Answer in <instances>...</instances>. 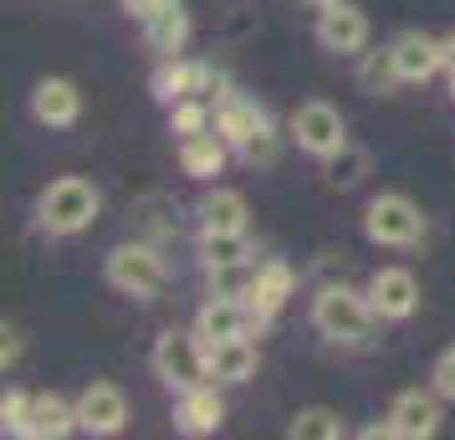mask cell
Masks as SVG:
<instances>
[{
	"mask_svg": "<svg viewBox=\"0 0 455 440\" xmlns=\"http://www.w3.org/2000/svg\"><path fill=\"white\" fill-rule=\"evenodd\" d=\"M98 210H103L98 185L83 180V174H62V180H52L36 195V226L52 236H77L98 220Z\"/></svg>",
	"mask_w": 455,
	"mask_h": 440,
	"instance_id": "cell-1",
	"label": "cell"
},
{
	"mask_svg": "<svg viewBox=\"0 0 455 440\" xmlns=\"http://www.w3.org/2000/svg\"><path fill=\"white\" fill-rule=\"evenodd\" d=\"M103 276H108V287L139 297V302H154V297L169 292V261L154 241H124V246H113L103 261Z\"/></svg>",
	"mask_w": 455,
	"mask_h": 440,
	"instance_id": "cell-2",
	"label": "cell"
},
{
	"mask_svg": "<svg viewBox=\"0 0 455 440\" xmlns=\"http://www.w3.org/2000/svg\"><path fill=\"white\" fill-rule=\"evenodd\" d=\"M373 317L379 313H373L369 292L343 287V282H332V287H323V292L312 297V328L328 343H369Z\"/></svg>",
	"mask_w": 455,
	"mask_h": 440,
	"instance_id": "cell-3",
	"label": "cell"
},
{
	"mask_svg": "<svg viewBox=\"0 0 455 440\" xmlns=\"http://www.w3.org/2000/svg\"><path fill=\"white\" fill-rule=\"evenodd\" d=\"M154 374H159V384L164 389H174V395H185V389H195V384H210V348L205 338L195 333V328H169V333H159V343H154Z\"/></svg>",
	"mask_w": 455,
	"mask_h": 440,
	"instance_id": "cell-4",
	"label": "cell"
},
{
	"mask_svg": "<svg viewBox=\"0 0 455 440\" xmlns=\"http://www.w3.org/2000/svg\"><path fill=\"white\" fill-rule=\"evenodd\" d=\"M363 236H369L373 246H414L419 236H425V215L414 205L410 195H373L369 210H363Z\"/></svg>",
	"mask_w": 455,
	"mask_h": 440,
	"instance_id": "cell-5",
	"label": "cell"
},
{
	"mask_svg": "<svg viewBox=\"0 0 455 440\" xmlns=\"http://www.w3.org/2000/svg\"><path fill=\"white\" fill-rule=\"evenodd\" d=\"M291 139H297L302 154L328 159V154H338V148L348 144V124H343V113H338L332 103L312 98V103H302L297 113H291Z\"/></svg>",
	"mask_w": 455,
	"mask_h": 440,
	"instance_id": "cell-6",
	"label": "cell"
},
{
	"mask_svg": "<svg viewBox=\"0 0 455 440\" xmlns=\"http://www.w3.org/2000/svg\"><path fill=\"white\" fill-rule=\"evenodd\" d=\"M440 399H445L440 389H404V395H394L389 415H384L389 436H399V440H430L435 430H440V420H445Z\"/></svg>",
	"mask_w": 455,
	"mask_h": 440,
	"instance_id": "cell-7",
	"label": "cell"
},
{
	"mask_svg": "<svg viewBox=\"0 0 455 440\" xmlns=\"http://www.w3.org/2000/svg\"><path fill=\"white\" fill-rule=\"evenodd\" d=\"M124 425H128V399L118 384L98 379V384H87L77 395V430H87V436H118Z\"/></svg>",
	"mask_w": 455,
	"mask_h": 440,
	"instance_id": "cell-8",
	"label": "cell"
},
{
	"mask_svg": "<svg viewBox=\"0 0 455 440\" xmlns=\"http://www.w3.org/2000/svg\"><path fill=\"white\" fill-rule=\"evenodd\" d=\"M363 292H369L373 313L384 317V323H404V317H414V308H419V282H414V272H404V267H379Z\"/></svg>",
	"mask_w": 455,
	"mask_h": 440,
	"instance_id": "cell-9",
	"label": "cell"
},
{
	"mask_svg": "<svg viewBox=\"0 0 455 440\" xmlns=\"http://www.w3.org/2000/svg\"><path fill=\"white\" fill-rule=\"evenodd\" d=\"M317 42L338 52V57H358L363 46H369V16L348 5V0H338V5H323L317 11Z\"/></svg>",
	"mask_w": 455,
	"mask_h": 440,
	"instance_id": "cell-10",
	"label": "cell"
},
{
	"mask_svg": "<svg viewBox=\"0 0 455 440\" xmlns=\"http://www.w3.org/2000/svg\"><path fill=\"white\" fill-rule=\"evenodd\" d=\"M251 328H261V323H256L246 297H215L210 292V302L200 308V317H195V333L205 338V348L210 343H226V338H246Z\"/></svg>",
	"mask_w": 455,
	"mask_h": 440,
	"instance_id": "cell-11",
	"label": "cell"
},
{
	"mask_svg": "<svg viewBox=\"0 0 455 440\" xmlns=\"http://www.w3.org/2000/svg\"><path fill=\"white\" fill-rule=\"evenodd\" d=\"M389 52H394L399 83H430L435 72L445 67V42L440 36H425V31H404Z\"/></svg>",
	"mask_w": 455,
	"mask_h": 440,
	"instance_id": "cell-12",
	"label": "cell"
},
{
	"mask_svg": "<svg viewBox=\"0 0 455 440\" xmlns=\"http://www.w3.org/2000/svg\"><path fill=\"white\" fill-rule=\"evenodd\" d=\"M267 124V108L256 103V98H241V92H226L220 103H215V133L226 139L235 154H246V144L261 133Z\"/></svg>",
	"mask_w": 455,
	"mask_h": 440,
	"instance_id": "cell-13",
	"label": "cell"
},
{
	"mask_svg": "<svg viewBox=\"0 0 455 440\" xmlns=\"http://www.w3.org/2000/svg\"><path fill=\"white\" fill-rule=\"evenodd\" d=\"M291 287H297L291 267L282 261V256H267V261L256 267V282H251V292H246L256 323H271V317L282 313V308H287V297H291Z\"/></svg>",
	"mask_w": 455,
	"mask_h": 440,
	"instance_id": "cell-14",
	"label": "cell"
},
{
	"mask_svg": "<svg viewBox=\"0 0 455 440\" xmlns=\"http://www.w3.org/2000/svg\"><path fill=\"white\" fill-rule=\"evenodd\" d=\"M174 425H180V436H215L220 425H226V399L215 395V379L210 384H195L180 395L174 404Z\"/></svg>",
	"mask_w": 455,
	"mask_h": 440,
	"instance_id": "cell-15",
	"label": "cell"
},
{
	"mask_svg": "<svg viewBox=\"0 0 455 440\" xmlns=\"http://www.w3.org/2000/svg\"><path fill=\"white\" fill-rule=\"evenodd\" d=\"M31 113L46 128H72L83 118V92H77V83H67V77H42L36 92H31Z\"/></svg>",
	"mask_w": 455,
	"mask_h": 440,
	"instance_id": "cell-16",
	"label": "cell"
},
{
	"mask_svg": "<svg viewBox=\"0 0 455 440\" xmlns=\"http://www.w3.org/2000/svg\"><path fill=\"white\" fill-rule=\"evenodd\" d=\"M205 72L210 62H185V57H164L159 72H154V98L164 108H174L180 98H205Z\"/></svg>",
	"mask_w": 455,
	"mask_h": 440,
	"instance_id": "cell-17",
	"label": "cell"
},
{
	"mask_svg": "<svg viewBox=\"0 0 455 440\" xmlns=\"http://www.w3.org/2000/svg\"><path fill=\"white\" fill-rule=\"evenodd\" d=\"M230 154H235V148H230L215 128H200V133H185V139H180V169H185L189 180H215V174L226 169Z\"/></svg>",
	"mask_w": 455,
	"mask_h": 440,
	"instance_id": "cell-18",
	"label": "cell"
},
{
	"mask_svg": "<svg viewBox=\"0 0 455 440\" xmlns=\"http://www.w3.org/2000/svg\"><path fill=\"white\" fill-rule=\"evenodd\" d=\"M144 42L159 52V57H180L189 42V11L185 0H169V5H159L154 16H144Z\"/></svg>",
	"mask_w": 455,
	"mask_h": 440,
	"instance_id": "cell-19",
	"label": "cell"
},
{
	"mask_svg": "<svg viewBox=\"0 0 455 440\" xmlns=\"http://www.w3.org/2000/svg\"><path fill=\"white\" fill-rule=\"evenodd\" d=\"M256 364H261V354H256L251 333L226 338V343H210V379H215V384H246V379L256 374Z\"/></svg>",
	"mask_w": 455,
	"mask_h": 440,
	"instance_id": "cell-20",
	"label": "cell"
},
{
	"mask_svg": "<svg viewBox=\"0 0 455 440\" xmlns=\"http://www.w3.org/2000/svg\"><path fill=\"white\" fill-rule=\"evenodd\" d=\"M77 430V404H67L62 395H31V420L26 436L31 440H62Z\"/></svg>",
	"mask_w": 455,
	"mask_h": 440,
	"instance_id": "cell-21",
	"label": "cell"
},
{
	"mask_svg": "<svg viewBox=\"0 0 455 440\" xmlns=\"http://www.w3.org/2000/svg\"><path fill=\"white\" fill-rule=\"evenodd\" d=\"M246 195L241 189H226V185H215L200 200V231H246Z\"/></svg>",
	"mask_w": 455,
	"mask_h": 440,
	"instance_id": "cell-22",
	"label": "cell"
},
{
	"mask_svg": "<svg viewBox=\"0 0 455 440\" xmlns=\"http://www.w3.org/2000/svg\"><path fill=\"white\" fill-rule=\"evenodd\" d=\"M200 261H205V272L251 261V236L246 231H200Z\"/></svg>",
	"mask_w": 455,
	"mask_h": 440,
	"instance_id": "cell-23",
	"label": "cell"
},
{
	"mask_svg": "<svg viewBox=\"0 0 455 440\" xmlns=\"http://www.w3.org/2000/svg\"><path fill=\"white\" fill-rule=\"evenodd\" d=\"M343 436H348V425L328 404H307V410L291 415V440H343Z\"/></svg>",
	"mask_w": 455,
	"mask_h": 440,
	"instance_id": "cell-24",
	"label": "cell"
},
{
	"mask_svg": "<svg viewBox=\"0 0 455 440\" xmlns=\"http://www.w3.org/2000/svg\"><path fill=\"white\" fill-rule=\"evenodd\" d=\"M323 174H328V185L338 189H353L363 174H369V148H358V144H343L338 154H328L323 159Z\"/></svg>",
	"mask_w": 455,
	"mask_h": 440,
	"instance_id": "cell-25",
	"label": "cell"
},
{
	"mask_svg": "<svg viewBox=\"0 0 455 440\" xmlns=\"http://www.w3.org/2000/svg\"><path fill=\"white\" fill-rule=\"evenodd\" d=\"M169 128L185 139V133H200V128H215V103L205 98H180V103L169 108Z\"/></svg>",
	"mask_w": 455,
	"mask_h": 440,
	"instance_id": "cell-26",
	"label": "cell"
},
{
	"mask_svg": "<svg viewBox=\"0 0 455 440\" xmlns=\"http://www.w3.org/2000/svg\"><path fill=\"white\" fill-rule=\"evenodd\" d=\"M139 226H144L154 241H164V236L180 231V210L169 205L164 195H148V200H139Z\"/></svg>",
	"mask_w": 455,
	"mask_h": 440,
	"instance_id": "cell-27",
	"label": "cell"
},
{
	"mask_svg": "<svg viewBox=\"0 0 455 440\" xmlns=\"http://www.w3.org/2000/svg\"><path fill=\"white\" fill-rule=\"evenodd\" d=\"M256 267H261L256 256H251V261H235V267H215V272H210V292L215 297H246L251 282H256Z\"/></svg>",
	"mask_w": 455,
	"mask_h": 440,
	"instance_id": "cell-28",
	"label": "cell"
},
{
	"mask_svg": "<svg viewBox=\"0 0 455 440\" xmlns=\"http://www.w3.org/2000/svg\"><path fill=\"white\" fill-rule=\"evenodd\" d=\"M363 87H373V92H389L394 83H399V72H394V52H373V57H363Z\"/></svg>",
	"mask_w": 455,
	"mask_h": 440,
	"instance_id": "cell-29",
	"label": "cell"
},
{
	"mask_svg": "<svg viewBox=\"0 0 455 440\" xmlns=\"http://www.w3.org/2000/svg\"><path fill=\"white\" fill-rule=\"evenodd\" d=\"M26 420H31V395L5 389V399H0V425H5V436H26Z\"/></svg>",
	"mask_w": 455,
	"mask_h": 440,
	"instance_id": "cell-30",
	"label": "cell"
},
{
	"mask_svg": "<svg viewBox=\"0 0 455 440\" xmlns=\"http://www.w3.org/2000/svg\"><path fill=\"white\" fill-rule=\"evenodd\" d=\"M271 154H276V128H271V118H267V124H261V133L246 144V154H241V159H246V164H271Z\"/></svg>",
	"mask_w": 455,
	"mask_h": 440,
	"instance_id": "cell-31",
	"label": "cell"
},
{
	"mask_svg": "<svg viewBox=\"0 0 455 440\" xmlns=\"http://www.w3.org/2000/svg\"><path fill=\"white\" fill-rule=\"evenodd\" d=\"M430 379H435V389H440L445 399H455V343H451V348H445L440 358H435Z\"/></svg>",
	"mask_w": 455,
	"mask_h": 440,
	"instance_id": "cell-32",
	"label": "cell"
},
{
	"mask_svg": "<svg viewBox=\"0 0 455 440\" xmlns=\"http://www.w3.org/2000/svg\"><path fill=\"white\" fill-rule=\"evenodd\" d=\"M159 5H169V0H124V11H128V16H139V21H144V16H154Z\"/></svg>",
	"mask_w": 455,
	"mask_h": 440,
	"instance_id": "cell-33",
	"label": "cell"
},
{
	"mask_svg": "<svg viewBox=\"0 0 455 440\" xmlns=\"http://www.w3.org/2000/svg\"><path fill=\"white\" fill-rule=\"evenodd\" d=\"M16 354H21V343H16V333H11V323H5V348H0V364L11 369V364H16Z\"/></svg>",
	"mask_w": 455,
	"mask_h": 440,
	"instance_id": "cell-34",
	"label": "cell"
},
{
	"mask_svg": "<svg viewBox=\"0 0 455 440\" xmlns=\"http://www.w3.org/2000/svg\"><path fill=\"white\" fill-rule=\"evenodd\" d=\"M445 72H455V36H445Z\"/></svg>",
	"mask_w": 455,
	"mask_h": 440,
	"instance_id": "cell-35",
	"label": "cell"
},
{
	"mask_svg": "<svg viewBox=\"0 0 455 440\" xmlns=\"http://www.w3.org/2000/svg\"><path fill=\"white\" fill-rule=\"evenodd\" d=\"M307 5H317V11H323V5H338V0H307Z\"/></svg>",
	"mask_w": 455,
	"mask_h": 440,
	"instance_id": "cell-36",
	"label": "cell"
},
{
	"mask_svg": "<svg viewBox=\"0 0 455 440\" xmlns=\"http://www.w3.org/2000/svg\"><path fill=\"white\" fill-rule=\"evenodd\" d=\"M451 98H455V72H451Z\"/></svg>",
	"mask_w": 455,
	"mask_h": 440,
	"instance_id": "cell-37",
	"label": "cell"
}]
</instances>
